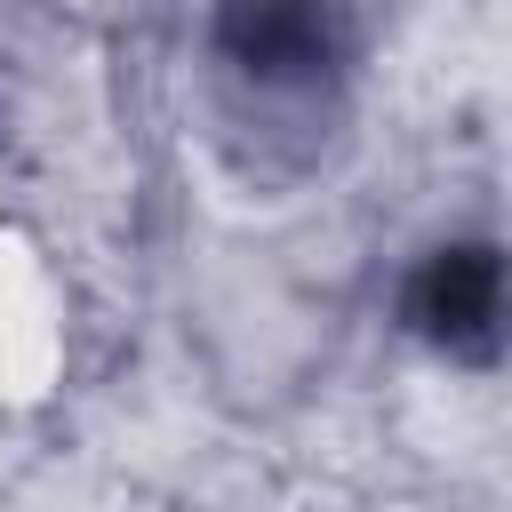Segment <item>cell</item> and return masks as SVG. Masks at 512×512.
Returning a JSON list of instances; mask_svg holds the SVG:
<instances>
[{
	"label": "cell",
	"instance_id": "cell-1",
	"mask_svg": "<svg viewBox=\"0 0 512 512\" xmlns=\"http://www.w3.org/2000/svg\"><path fill=\"white\" fill-rule=\"evenodd\" d=\"M64 368V304L32 248L0 240V400H40Z\"/></svg>",
	"mask_w": 512,
	"mask_h": 512
}]
</instances>
